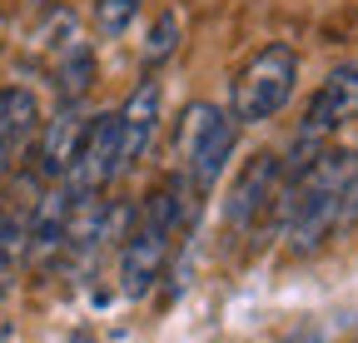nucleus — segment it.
<instances>
[{
    "instance_id": "obj_9",
    "label": "nucleus",
    "mask_w": 358,
    "mask_h": 343,
    "mask_svg": "<svg viewBox=\"0 0 358 343\" xmlns=\"http://www.w3.org/2000/svg\"><path fill=\"white\" fill-rule=\"evenodd\" d=\"M70 214H75V194L65 184H55L50 194H40L35 214L25 219V234H30V254L45 264L50 254L65 249V234H70Z\"/></svg>"
},
{
    "instance_id": "obj_14",
    "label": "nucleus",
    "mask_w": 358,
    "mask_h": 343,
    "mask_svg": "<svg viewBox=\"0 0 358 343\" xmlns=\"http://www.w3.org/2000/svg\"><path fill=\"white\" fill-rule=\"evenodd\" d=\"M140 15V0H95V30L100 35H124Z\"/></svg>"
},
{
    "instance_id": "obj_15",
    "label": "nucleus",
    "mask_w": 358,
    "mask_h": 343,
    "mask_svg": "<svg viewBox=\"0 0 358 343\" xmlns=\"http://www.w3.org/2000/svg\"><path fill=\"white\" fill-rule=\"evenodd\" d=\"M358 219V154H348V184H343V224Z\"/></svg>"
},
{
    "instance_id": "obj_4",
    "label": "nucleus",
    "mask_w": 358,
    "mask_h": 343,
    "mask_svg": "<svg viewBox=\"0 0 358 343\" xmlns=\"http://www.w3.org/2000/svg\"><path fill=\"white\" fill-rule=\"evenodd\" d=\"M348 119H358V60L334 65V70L324 75V85L313 90V100H308V110H303V119H299V135H294V145H289V159H279L284 180L299 175V169L319 154V149H329V140L343 130Z\"/></svg>"
},
{
    "instance_id": "obj_5",
    "label": "nucleus",
    "mask_w": 358,
    "mask_h": 343,
    "mask_svg": "<svg viewBox=\"0 0 358 343\" xmlns=\"http://www.w3.org/2000/svg\"><path fill=\"white\" fill-rule=\"evenodd\" d=\"M239 124L229 119V110L214 100H189L185 115H179V159H185V180L189 189L209 194L224 175V164L234 154Z\"/></svg>"
},
{
    "instance_id": "obj_8",
    "label": "nucleus",
    "mask_w": 358,
    "mask_h": 343,
    "mask_svg": "<svg viewBox=\"0 0 358 343\" xmlns=\"http://www.w3.org/2000/svg\"><path fill=\"white\" fill-rule=\"evenodd\" d=\"M279 180H284V169H279V154H254V164H244V175L234 180L229 199H224V219H229L234 234H249L268 209H274L279 199Z\"/></svg>"
},
{
    "instance_id": "obj_13",
    "label": "nucleus",
    "mask_w": 358,
    "mask_h": 343,
    "mask_svg": "<svg viewBox=\"0 0 358 343\" xmlns=\"http://www.w3.org/2000/svg\"><path fill=\"white\" fill-rule=\"evenodd\" d=\"M30 254V234H25V219L15 214H0V279H6L20 259Z\"/></svg>"
},
{
    "instance_id": "obj_3",
    "label": "nucleus",
    "mask_w": 358,
    "mask_h": 343,
    "mask_svg": "<svg viewBox=\"0 0 358 343\" xmlns=\"http://www.w3.org/2000/svg\"><path fill=\"white\" fill-rule=\"evenodd\" d=\"M294 80H299V50L284 45V40H268L264 50H254L244 60V70L229 85V119L234 124L274 119L294 95Z\"/></svg>"
},
{
    "instance_id": "obj_6",
    "label": "nucleus",
    "mask_w": 358,
    "mask_h": 343,
    "mask_svg": "<svg viewBox=\"0 0 358 343\" xmlns=\"http://www.w3.org/2000/svg\"><path fill=\"white\" fill-rule=\"evenodd\" d=\"M120 175V124H115V110L110 115H95L80 135V149L70 159V169L60 175V184L75 194V199H95L105 194V184Z\"/></svg>"
},
{
    "instance_id": "obj_2",
    "label": "nucleus",
    "mask_w": 358,
    "mask_h": 343,
    "mask_svg": "<svg viewBox=\"0 0 358 343\" xmlns=\"http://www.w3.org/2000/svg\"><path fill=\"white\" fill-rule=\"evenodd\" d=\"M179 224H185V199H179V189H155L140 204L134 229H129V239L120 249V293L124 298H145L155 289Z\"/></svg>"
},
{
    "instance_id": "obj_11",
    "label": "nucleus",
    "mask_w": 358,
    "mask_h": 343,
    "mask_svg": "<svg viewBox=\"0 0 358 343\" xmlns=\"http://www.w3.org/2000/svg\"><path fill=\"white\" fill-rule=\"evenodd\" d=\"M85 124H90V119H80V110H60V115L40 130V175H45V180H60L65 169H70Z\"/></svg>"
},
{
    "instance_id": "obj_7",
    "label": "nucleus",
    "mask_w": 358,
    "mask_h": 343,
    "mask_svg": "<svg viewBox=\"0 0 358 343\" xmlns=\"http://www.w3.org/2000/svg\"><path fill=\"white\" fill-rule=\"evenodd\" d=\"M159 119H164V85L155 75H145L134 90L124 95V105L115 110V124H120V169L140 164L159 135Z\"/></svg>"
},
{
    "instance_id": "obj_1",
    "label": "nucleus",
    "mask_w": 358,
    "mask_h": 343,
    "mask_svg": "<svg viewBox=\"0 0 358 343\" xmlns=\"http://www.w3.org/2000/svg\"><path fill=\"white\" fill-rule=\"evenodd\" d=\"M343 184H348V154L343 149H319L299 175L279 180L274 199V224L289 254H313L334 239L343 224Z\"/></svg>"
},
{
    "instance_id": "obj_12",
    "label": "nucleus",
    "mask_w": 358,
    "mask_h": 343,
    "mask_svg": "<svg viewBox=\"0 0 358 343\" xmlns=\"http://www.w3.org/2000/svg\"><path fill=\"white\" fill-rule=\"evenodd\" d=\"M179 35H185V20H179V10H164L155 25H150V35H145V45H140V55H145V65H164L174 50H179Z\"/></svg>"
},
{
    "instance_id": "obj_10",
    "label": "nucleus",
    "mask_w": 358,
    "mask_h": 343,
    "mask_svg": "<svg viewBox=\"0 0 358 343\" xmlns=\"http://www.w3.org/2000/svg\"><path fill=\"white\" fill-rule=\"evenodd\" d=\"M40 130V105L25 85H6L0 90V169H6L25 145L30 135Z\"/></svg>"
}]
</instances>
